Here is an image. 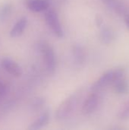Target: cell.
I'll return each instance as SVG.
<instances>
[{
    "instance_id": "cell-14",
    "label": "cell",
    "mask_w": 129,
    "mask_h": 130,
    "mask_svg": "<svg viewBox=\"0 0 129 130\" xmlns=\"http://www.w3.org/2000/svg\"><path fill=\"white\" fill-rule=\"evenodd\" d=\"M11 12V7L8 4H5L0 7V21H5L7 19Z\"/></svg>"
},
{
    "instance_id": "cell-8",
    "label": "cell",
    "mask_w": 129,
    "mask_h": 130,
    "mask_svg": "<svg viewBox=\"0 0 129 130\" xmlns=\"http://www.w3.org/2000/svg\"><path fill=\"white\" fill-rule=\"evenodd\" d=\"M102 2L109 9L122 16L125 14L128 8V5L125 4L122 0H102Z\"/></svg>"
},
{
    "instance_id": "cell-2",
    "label": "cell",
    "mask_w": 129,
    "mask_h": 130,
    "mask_svg": "<svg viewBox=\"0 0 129 130\" xmlns=\"http://www.w3.org/2000/svg\"><path fill=\"white\" fill-rule=\"evenodd\" d=\"M125 75V71L122 68L109 70L102 75L91 86V91H101L103 88L110 85H113L118 79Z\"/></svg>"
},
{
    "instance_id": "cell-11",
    "label": "cell",
    "mask_w": 129,
    "mask_h": 130,
    "mask_svg": "<svg viewBox=\"0 0 129 130\" xmlns=\"http://www.w3.org/2000/svg\"><path fill=\"white\" fill-rule=\"evenodd\" d=\"M113 89L118 94H126L129 91V82L124 76L114 82Z\"/></svg>"
},
{
    "instance_id": "cell-12",
    "label": "cell",
    "mask_w": 129,
    "mask_h": 130,
    "mask_svg": "<svg viewBox=\"0 0 129 130\" xmlns=\"http://www.w3.org/2000/svg\"><path fill=\"white\" fill-rule=\"evenodd\" d=\"M49 118H50L49 113L48 111H46L43 113L34 122H33L30 124V126L28 127V129L30 130H37L42 129L43 127L47 125V123H49Z\"/></svg>"
},
{
    "instance_id": "cell-17",
    "label": "cell",
    "mask_w": 129,
    "mask_h": 130,
    "mask_svg": "<svg viewBox=\"0 0 129 130\" xmlns=\"http://www.w3.org/2000/svg\"><path fill=\"white\" fill-rule=\"evenodd\" d=\"M124 17V20H125V25L127 27V28L129 30V5L126 12L125 13V14L123 15Z\"/></svg>"
},
{
    "instance_id": "cell-3",
    "label": "cell",
    "mask_w": 129,
    "mask_h": 130,
    "mask_svg": "<svg viewBox=\"0 0 129 130\" xmlns=\"http://www.w3.org/2000/svg\"><path fill=\"white\" fill-rule=\"evenodd\" d=\"M39 49L42 53L46 71L49 74H53L56 69V56L54 50L46 43H40Z\"/></svg>"
},
{
    "instance_id": "cell-7",
    "label": "cell",
    "mask_w": 129,
    "mask_h": 130,
    "mask_svg": "<svg viewBox=\"0 0 129 130\" xmlns=\"http://www.w3.org/2000/svg\"><path fill=\"white\" fill-rule=\"evenodd\" d=\"M27 8L33 12L46 11L50 5V0H27Z\"/></svg>"
},
{
    "instance_id": "cell-19",
    "label": "cell",
    "mask_w": 129,
    "mask_h": 130,
    "mask_svg": "<svg viewBox=\"0 0 129 130\" xmlns=\"http://www.w3.org/2000/svg\"><path fill=\"white\" fill-rule=\"evenodd\" d=\"M96 22H97V24L98 27H102V25H103V19H102L101 17L97 16V19H96Z\"/></svg>"
},
{
    "instance_id": "cell-9",
    "label": "cell",
    "mask_w": 129,
    "mask_h": 130,
    "mask_svg": "<svg viewBox=\"0 0 129 130\" xmlns=\"http://www.w3.org/2000/svg\"><path fill=\"white\" fill-rule=\"evenodd\" d=\"M27 25V19L26 17H22L14 24L12 29L10 31V36L11 37H18L23 34L26 27Z\"/></svg>"
},
{
    "instance_id": "cell-1",
    "label": "cell",
    "mask_w": 129,
    "mask_h": 130,
    "mask_svg": "<svg viewBox=\"0 0 129 130\" xmlns=\"http://www.w3.org/2000/svg\"><path fill=\"white\" fill-rule=\"evenodd\" d=\"M82 91H77L64 100L56 111V118L58 120H64L68 118L78 107Z\"/></svg>"
},
{
    "instance_id": "cell-13",
    "label": "cell",
    "mask_w": 129,
    "mask_h": 130,
    "mask_svg": "<svg viewBox=\"0 0 129 130\" xmlns=\"http://www.w3.org/2000/svg\"><path fill=\"white\" fill-rule=\"evenodd\" d=\"M100 38L102 43L105 44H109L115 40L116 36L115 33L111 28L106 26H102L100 33Z\"/></svg>"
},
{
    "instance_id": "cell-4",
    "label": "cell",
    "mask_w": 129,
    "mask_h": 130,
    "mask_svg": "<svg viewBox=\"0 0 129 130\" xmlns=\"http://www.w3.org/2000/svg\"><path fill=\"white\" fill-rule=\"evenodd\" d=\"M44 18L46 24L53 32V34L59 37L62 38L64 36V30L60 23L59 16L53 9H47L45 11Z\"/></svg>"
},
{
    "instance_id": "cell-16",
    "label": "cell",
    "mask_w": 129,
    "mask_h": 130,
    "mask_svg": "<svg viewBox=\"0 0 129 130\" xmlns=\"http://www.w3.org/2000/svg\"><path fill=\"white\" fill-rule=\"evenodd\" d=\"M45 104V101L43 98H36L33 101V104H32V107L34 110H39L40 108H41Z\"/></svg>"
},
{
    "instance_id": "cell-15",
    "label": "cell",
    "mask_w": 129,
    "mask_h": 130,
    "mask_svg": "<svg viewBox=\"0 0 129 130\" xmlns=\"http://www.w3.org/2000/svg\"><path fill=\"white\" fill-rule=\"evenodd\" d=\"M119 117L121 120H126L129 118V101L125 104V106L123 107V109L119 112Z\"/></svg>"
},
{
    "instance_id": "cell-10",
    "label": "cell",
    "mask_w": 129,
    "mask_h": 130,
    "mask_svg": "<svg viewBox=\"0 0 129 130\" xmlns=\"http://www.w3.org/2000/svg\"><path fill=\"white\" fill-rule=\"evenodd\" d=\"M72 56L75 65L81 66L85 62L86 53L84 49L78 44H75L72 46Z\"/></svg>"
},
{
    "instance_id": "cell-6",
    "label": "cell",
    "mask_w": 129,
    "mask_h": 130,
    "mask_svg": "<svg viewBox=\"0 0 129 130\" xmlns=\"http://www.w3.org/2000/svg\"><path fill=\"white\" fill-rule=\"evenodd\" d=\"M1 66L5 72L14 77H19L22 74V69L21 66L11 58H3L1 61Z\"/></svg>"
},
{
    "instance_id": "cell-5",
    "label": "cell",
    "mask_w": 129,
    "mask_h": 130,
    "mask_svg": "<svg viewBox=\"0 0 129 130\" xmlns=\"http://www.w3.org/2000/svg\"><path fill=\"white\" fill-rule=\"evenodd\" d=\"M101 101L100 91H91L82 105V113L84 115H90L94 113Z\"/></svg>"
},
{
    "instance_id": "cell-18",
    "label": "cell",
    "mask_w": 129,
    "mask_h": 130,
    "mask_svg": "<svg viewBox=\"0 0 129 130\" xmlns=\"http://www.w3.org/2000/svg\"><path fill=\"white\" fill-rule=\"evenodd\" d=\"M5 92H6V88L4 85V84L2 82H0V96L4 95Z\"/></svg>"
}]
</instances>
